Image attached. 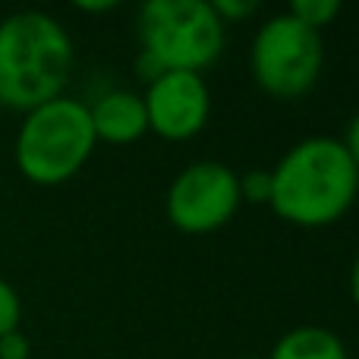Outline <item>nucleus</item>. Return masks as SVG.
<instances>
[{"mask_svg": "<svg viewBox=\"0 0 359 359\" xmlns=\"http://www.w3.org/2000/svg\"><path fill=\"white\" fill-rule=\"evenodd\" d=\"M142 104L149 133L168 142L198 136L211 117V92L202 73H161L155 82H149Z\"/></svg>", "mask_w": 359, "mask_h": 359, "instance_id": "7", "label": "nucleus"}, {"mask_svg": "<svg viewBox=\"0 0 359 359\" xmlns=\"http://www.w3.org/2000/svg\"><path fill=\"white\" fill-rule=\"evenodd\" d=\"M73 69V38L41 10L0 19V107L32 111L60 98Z\"/></svg>", "mask_w": 359, "mask_h": 359, "instance_id": "2", "label": "nucleus"}, {"mask_svg": "<svg viewBox=\"0 0 359 359\" xmlns=\"http://www.w3.org/2000/svg\"><path fill=\"white\" fill-rule=\"evenodd\" d=\"M224 29L208 0H149L139 10L142 54L161 73H202L221 57Z\"/></svg>", "mask_w": 359, "mask_h": 359, "instance_id": "4", "label": "nucleus"}, {"mask_svg": "<svg viewBox=\"0 0 359 359\" xmlns=\"http://www.w3.org/2000/svg\"><path fill=\"white\" fill-rule=\"evenodd\" d=\"M19 322H22V299L10 280L0 278V337L19 331Z\"/></svg>", "mask_w": 359, "mask_h": 359, "instance_id": "11", "label": "nucleus"}, {"mask_svg": "<svg viewBox=\"0 0 359 359\" xmlns=\"http://www.w3.org/2000/svg\"><path fill=\"white\" fill-rule=\"evenodd\" d=\"M325 41L322 32L303 25L290 13L271 16L252 38L249 67L252 79L271 98H299L322 76Z\"/></svg>", "mask_w": 359, "mask_h": 359, "instance_id": "5", "label": "nucleus"}, {"mask_svg": "<svg viewBox=\"0 0 359 359\" xmlns=\"http://www.w3.org/2000/svg\"><path fill=\"white\" fill-rule=\"evenodd\" d=\"M211 10H215V16L227 25V22H233V19L252 16V13L259 10V4H255V0H211Z\"/></svg>", "mask_w": 359, "mask_h": 359, "instance_id": "13", "label": "nucleus"}, {"mask_svg": "<svg viewBox=\"0 0 359 359\" xmlns=\"http://www.w3.org/2000/svg\"><path fill=\"white\" fill-rule=\"evenodd\" d=\"M32 356V344L22 331H10L0 337V359H29Z\"/></svg>", "mask_w": 359, "mask_h": 359, "instance_id": "14", "label": "nucleus"}, {"mask_svg": "<svg viewBox=\"0 0 359 359\" xmlns=\"http://www.w3.org/2000/svg\"><path fill=\"white\" fill-rule=\"evenodd\" d=\"M92 130L98 142L111 145H130L149 133V117H145L142 95L136 92H107L95 104H88Z\"/></svg>", "mask_w": 359, "mask_h": 359, "instance_id": "8", "label": "nucleus"}, {"mask_svg": "<svg viewBox=\"0 0 359 359\" xmlns=\"http://www.w3.org/2000/svg\"><path fill=\"white\" fill-rule=\"evenodd\" d=\"M344 145H347L350 158H353V164H356V170H359V114H356L353 120H350V126H347V139H344Z\"/></svg>", "mask_w": 359, "mask_h": 359, "instance_id": "15", "label": "nucleus"}, {"mask_svg": "<svg viewBox=\"0 0 359 359\" xmlns=\"http://www.w3.org/2000/svg\"><path fill=\"white\" fill-rule=\"evenodd\" d=\"M240 174L221 161H196L174 177L164 198L168 221L180 233L205 236L240 211Z\"/></svg>", "mask_w": 359, "mask_h": 359, "instance_id": "6", "label": "nucleus"}, {"mask_svg": "<svg viewBox=\"0 0 359 359\" xmlns=\"http://www.w3.org/2000/svg\"><path fill=\"white\" fill-rule=\"evenodd\" d=\"M268 174V205L293 227H328L353 208L359 196V170L344 139L334 136L297 142Z\"/></svg>", "mask_w": 359, "mask_h": 359, "instance_id": "1", "label": "nucleus"}, {"mask_svg": "<svg viewBox=\"0 0 359 359\" xmlns=\"http://www.w3.org/2000/svg\"><path fill=\"white\" fill-rule=\"evenodd\" d=\"M350 297H353V303L359 309V255H356L353 268H350Z\"/></svg>", "mask_w": 359, "mask_h": 359, "instance_id": "17", "label": "nucleus"}, {"mask_svg": "<svg viewBox=\"0 0 359 359\" xmlns=\"http://www.w3.org/2000/svg\"><path fill=\"white\" fill-rule=\"evenodd\" d=\"M236 359H262V356H236Z\"/></svg>", "mask_w": 359, "mask_h": 359, "instance_id": "18", "label": "nucleus"}, {"mask_svg": "<svg viewBox=\"0 0 359 359\" xmlns=\"http://www.w3.org/2000/svg\"><path fill=\"white\" fill-rule=\"evenodd\" d=\"M79 13H111L117 10V0H101V4H76Z\"/></svg>", "mask_w": 359, "mask_h": 359, "instance_id": "16", "label": "nucleus"}, {"mask_svg": "<svg viewBox=\"0 0 359 359\" xmlns=\"http://www.w3.org/2000/svg\"><path fill=\"white\" fill-rule=\"evenodd\" d=\"M287 13L293 19H299L303 25H309V29L322 32L325 25H331L341 16V4L337 0H293Z\"/></svg>", "mask_w": 359, "mask_h": 359, "instance_id": "10", "label": "nucleus"}, {"mask_svg": "<svg viewBox=\"0 0 359 359\" xmlns=\"http://www.w3.org/2000/svg\"><path fill=\"white\" fill-rule=\"evenodd\" d=\"M268 359H347V347L331 328L299 325L274 344Z\"/></svg>", "mask_w": 359, "mask_h": 359, "instance_id": "9", "label": "nucleus"}, {"mask_svg": "<svg viewBox=\"0 0 359 359\" xmlns=\"http://www.w3.org/2000/svg\"><path fill=\"white\" fill-rule=\"evenodd\" d=\"M240 196L243 202H268L271 198V174L268 170H246L240 174Z\"/></svg>", "mask_w": 359, "mask_h": 359, "instance_id": "12", "label": "nucleus"}, {"mask_svg": "<svg viewBox=\"0 0 359 359\" xmlns=\"http://www.w3.org/2000/svg\"><path fill=\"white\" fill-rule=\"evenodd\" d=\"M95 145L98 139L92 130L88 104L60 95L22 114L13 158L29 183L60 186L86 168Z\"/></svg>", "mask_w": 359, "mask_h": 359, "instance_id": "3", "label": "nucleus"}]
</instances>
